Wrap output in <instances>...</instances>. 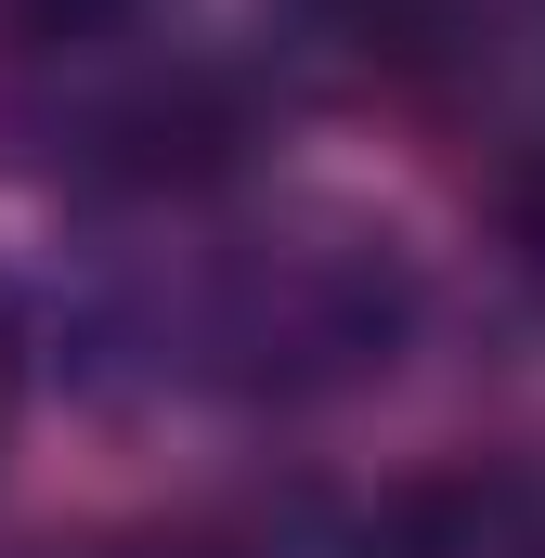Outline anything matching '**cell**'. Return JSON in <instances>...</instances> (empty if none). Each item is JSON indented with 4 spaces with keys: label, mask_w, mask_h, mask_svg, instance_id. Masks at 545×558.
I'll return each mask as SVG.
<instances>
[{
    "label": "cell",
    "mask_w": 545,
    "mask_h": 558,
    "mask_svg": "<svg viewBox=\"0 0 545 558\" xmlns=\"http://www.w3.org/2000/svg\"><path fill=\"white\" fill-rule=\"evenodd\" d=\"M272 52L338 92V105H377V92H415L441 52H455V13L441 0H261Z\"/></svg>",
    "instance_id": "obj_1"
},
{
    "label": "cell",
    "mask_w": 545,
    "mask_h": 558,
    "mask_svg": "<svg viewBox=\"0 0 545 558\" xmlns=\"http://www.w3.org/2000/svg\"><path fill=\"white\" fill-rule=\"evenodd\" d=\"M377 558H545V507L520 494V481H428V494H403V520H390V546Z\"/></svg>",
    "instance_id": "obj_2"
},
{
    "label": "cell",
    "mask_w": 545,
    "mask_h": 558,
    "mask_svg": "<svg viewBox=\"0 0 545 558\" xmlns=\"http://www.w3.org/2000/svg\"><path fill=\"white\" fill-rule=\"evenodd\" d=\"M26 39H105V26H131L143 0H0Z\"/></svg>",
    "instance_id": "obj_3"
},
{
    "label": "cell",
    "mask_w": 545,
    "mask_h": 558,
    "mask_svg": "<svg viewBox=\"0 0 545 558\" xmlns=\"http://www.w3.org/2000/svg\"><path fill=\"white\" fill-rule=\"evenodd\" d=\"M26 377H39V338H26V299L0 286V454H13V428H26Z\"/></svg>",
    "instance_id": "obj_4"
}]
</instances>
